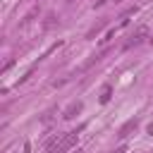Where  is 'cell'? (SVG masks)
Wrapping results in <instances>:
<instances>
[{"label": "cell", "mask_w": 153, "mask_h": 153, "mask_svg": "<svg viewBox=\"0 0 153 153\" xmlns=\"http://www.w3.org/2000/svg\"><path fill=\"white\" fill-rule=\"evenodd\" d=\"M108 0H93V7H100V5H105Z\"/></svg>", "instance_id": "13"}, {"label": "cell", "mask_w": 153, "mask_h": 153, "mask_svg": "<svg viewBox=\"0 0 153 153\" xmlns=\"http://www.w3.org/2000/svg\"><path fill=\"white\" fill-rule=\"evenodd\" d=\"M117 2H122V0H117Z\"/></svg>", "instance_id": "15"}, {"label": "cell", "mask_w": 153, "mask_h": 153, "mask_svg": "<svg viewBox=\"0 0 153 153\" xmlns=\"http://www.w3.org/2000/svg\"><path fill=\"white\" fill-rule=\"evenodd\" d=\"M136 127H139V120H136V117H131V120H127V122H124V124L120 127V131H117V136H120V139L124 141L127 136H131V134L136 131Z\"/></svg>", "instance_id": "3"}, {"label": "cell", "mask_w": 153, "mask_h": 153, "mask_svg": "<svg viewBox=\"0 0 153 153\" xmlns=\"http://www.w3.org/2000/svg\"><path fill=\"white\" fill-rule=\"evenodd\" d=\"M81 110H84V103H81V100H72V103L62 110V117H65V120H74Z\"/></svg>", "instance_id": "4"}, {"label": "cell", "mask_w": 153, "mask_h": 153, "mask_svg": "<svg viewBox=\"0 0 153 153\" xmlns=\"http://www.w3.org/2000/svg\"><path fill=\"white\" fill-rule=\"evenodd\" d=\"M146 134H153V122H151V124L146 127Z\"/></svg>", "instance_id": "14"}, {"label": "cell", "mask_w": 153, "mask_h": 153, "mask_svg": "<svg viewBox=\"0 0 153 153\" xmlns=\"http://www.w3.org/2000/svg\"><path fill=\"white\" fill-rule=\"evenodd\" d=\"M103 26H105V22H98V24H96L93 29H88V33H86V38H96V36L100 33V29H103Z\"/></svg>", "instance_id": "9"}, {"label": "cell", "mask_w": 153, "mask_h": 153, "mask_svg": "<svg viewBox=\"0 0 153 153\" xmlns=\"http://www.w3.org/2000/svg\"><path fill=\"white\" fill-rule=\"evenodd\" d=\"M110 38H115V29H110V31H108V33H105V38H100V43H103V45H105V43H108V41H110Z\"/></svg>", "instance_id": "11"}, {"label": "cell", "mask_w": 153, "mask_h": 153, "mask_svg": "<svg viewBox=\"0 0 153 153\" xmlns=\"http://www.w3.org/2000/svg\"><path fill=\"white\" fill-rule=\"evenodd\" d=\"M103 55H105V50H103V53H98V55H91V57H88V60L81 65V69H88V67H93L98 60H103Z\"/></svg>", "instance_id": "8"}, {"label": "cell", "mask_w": 153, "mask_h": 153, "mask_svg": "<svg viewBox=\"0 0 153 153\" xmlns=\"http://www.w3.org/2000/svg\"><path fill=\"white\" fill-rule=\"evenodd\" d=\"M136 12H139V7H136V5H131V7H127V10L122 12V17H120V26H127V24L131 22V17H134Z\"/></svg>", "instance_id": "5"}, {"label": "cell", "mask_w": 153, "mask_h": 153, "mask_svg": "<svg viewBox=\"0 0 153 153\" xmlns=\"http://www.w3.org/2000/svg\"><path fill=\"white\" fill-rule=\"evenodd\" d=\"M55 112H57V108H50V110H48V112H45V115L41 117V122H50V120L55 117Z\"/></svg>", "instance_id": "10"}, {"label": "cell", "mask_w": 153, "mask_h": 153, "mask_svg": "<svg viewBox=\"0 0 153 153\" xmlns=\"http://www.w3.org/2000/svg\"><path fill=\"white\" fill-rule=\"evenodd\" d=\"M146 38H148V26H139V29H136V31L129 36V41H127L122 48H124V50H129V48H136V45H141Z\"/></svg>", "instance_id": "2"}, {"label": "cell", "mask_w": 153, "mask_h": 153, "mask_svg": "<svg viewBox=\"0 0 153 153\" xmlns=\"http://www.w3.org/2000/svg\"><path fill=\"white\" fill-rule=\"evenodd\" d=\"M110 153H127V146H124V143H122V146H120V148H115V151H110Z\"/></svg>", "instance_id": "12"}, {"label": "cell", "mask_w": 153, "mask_h": 153, "mask_svg": "<svg viewBox=\"0 0 153 153\" xmlns=\"http://www.w3.org/2000/svg\"><path fill=\"white\" fill-rule=\"evenodd\" d=\"M110 98H112V86H110V84H103V88H100V98H98V100L105 105V103H110Z\"/></svg>", "instance_id": "6"}, {"label": "cell", "mask_w": 153, "mask_h": 153, "mask_svg": "<svg viewBox=\"0 0 153 153\" xmlns=\"http://www.w3.org/2000/svg\"><path fill=\"white\" fill-rule=\"evenodd\" d=\"M76 141H79V131L74 129V131L57 134L55 139H50V141L45 143V148H48V153H67L69 148L76 146Z\"/></svg>", "instance_id": "1"}, {"label": "cell", "mask_w": 153, "mask_h": 153, "mask_svg": "<svg viewBox=\"0 0 153 153\" xmlns=\"http://www.w3.org/2000/svg\"><path fill=\"white\" fill-rule=\"evenodd\" d=\"M55 24H57V14H53V12H48V14H45V22H43V29L48 31V29H53Z\"/></svg>", "instance_id": "7"}, {"label": "cell", "mask_w": 153, "mask_h": 153, "mask_svg": "<svg viewBox=\"0 0 153 153\" xmlns=\"http://www.w3.org/2000/svg\"><path fill=\"white\" fill-rule=\"evenodd\" d=\"M76 153H81V151H76Z\"/></svg>", "instance_id": "16"}]
</instances>
